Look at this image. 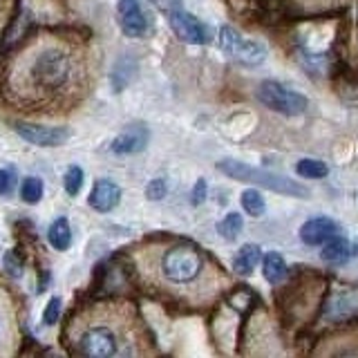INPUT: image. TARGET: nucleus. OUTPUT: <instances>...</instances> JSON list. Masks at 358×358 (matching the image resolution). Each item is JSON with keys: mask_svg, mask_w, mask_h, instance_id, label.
I'll return each mask as SVG.
<instances>
[{"mask_svg": "<svg viewBox=\"0 0 358 358\" xmlns=\"http://www.w3.org/2000/svg\"><path fill=\"white\" fill-rule=\"evenodd\" d=\"M87 54L72 38L45 34L29 41L7 65L5 96L27 112L74 106L87 87Z\"/></svg>", "mask_w": 358, "mask_h": 358, "instance_id": "obj_1", "label": "nucleus"}, {"mask_svg": "<svg viewBox=\"0 0 358 358\" xmlns=\"http://www.w3.org/2000/svg\"><path fill=\"white\" fill-rule=\"evenodd\" d=\"M137 271L150 289L186 305H208L229 280L210 257L195 244L182 240L152 242L134 253Z\"/></svg>", "mask_w": 358, "mask_h": 358, "instance_id": "obj_2", "label": "nucleus"}, {"mask_svg": "<svg viewBox=\"0 0 358 358\" xmlns=\"http://www.w3.org/2000/svg\"><path fill=\"white\" fill-rule=\"evenodd\" d=\"M70 345L92 358L143 354V334L134 309L126 302H101L81 311L70 324Z\"/></svg>", "mask_w": 358, "mask_h": 358, "instance_id": "obj_3", "label": "nucleus"}, {"mask_svg": "<svg viewBox=\"0 0 358 358\" xmlns=\"http://www.w3.org/2000/svg\"><path fill=\"white\" fill-rule=\"evenodd\" d=\"M217 168L224 175H229L233 179L268 188V190H273V193H280V195H291V197H307L309 195V190L298 182H291V179H287L282 175L262 171V168H253L249 164H242V162H235V159H222L217 164Z\"/></svg>", "mask_w": 358, "mask_h": 358, "instance_id": "obj_4", "label": "nucleus"}, {"mask_svg": "<svg viewBox=\"0 0 358 358\" xmlns=\"http://www.w3.org/2000/svg\"><path fill=\"white\" fill-rule=\"evenodd\" d=\"M257 96H260V101L266 108H271V110L280 112V115H287V117H300V115H305L307 108H309L307 96H302L300 92H296V90L285 87L278 81L260 83Z\"/></svg>", "mask_w": 358, "mask_h": 358, "instance_id": "obj_5", "label": "nucleus"}, {"mask_svg": "<svg viewBox=\"0 0 358 358\" xmlns=\"http://www.w3.org/2000/svg\"><path fill=\"white\" fill-rule=\"evenodd\" d=\"M220 48L229 59L238 61L240 65H260L266 59V50L262 43L244 38L233 27H222L220 29Z\"/></svg>", "mask_w": 358, "mask_h": 358, "instance_id": "obj_6", "label": "nucleus"}, {"mask_svg": "<svg viewBox=\"0 0 358 358\" xmlns=\"http://www.w3.org/2000/svg\"><path fill=\"white\" fill-rule=\"evenodd\" d=\"M18 137H22L27 143L41 145V148H52L61 145L70 139V130L61 126H38V123H16Z\"/></svg>", "mask_w": 358, "mask_h": 358, "instance_id": "obj_7", "label": "nucleus"}, {"mask_svg": "<svg viewBox=\"0 0 358 358\" xmlns=\"http://www.w3.org/2000/svg\"><path fill=\"white\" fill-rule=\"evenodd\" d=\"M168 20H171L173 31L184 43H190V45L206 43V27L201 25L193 14H188L184 9H175V11H171V18Z\"/></svg>", "mask_w": 358, "mask_h": 358, "instance_id": "obj_8", "label": "nucleus"}, {"mask_svg": "<svg viewBox=\"0 0 358 358\" xmlns=\"http://www.w3.org/2000/svg\"><path fill=\"white\" fill-rule=\"evenodd\" d=\"M117 16H119V25L126 36L139 38L148 29V20H145L139 0H119L117 5Z\"/></svg>", "mask_w": 358, "mask_h": 358, "instance_id": "obj_9", "label": "nucleus"}, {"mask_svg": "<svg viewBox=\"0 0 358 358\" xmlns=\"http://www.w3.org/2000/svg\"><path fill=\"white\" fill-rule=\"evenodd\" d=\"M341 233V227L329 217H313L300 227V240L309 246H318Z\"/></svg>", "mask_w": 358, "mask_h": 358, "instance_id": "obj_10", "label": "nucleus"}, {"mask_svg": "<svg viewBox=\"0 0 358 358\" xmlns=\"http://www.w3.org/2000/svg\"><path fill=\"white\" fill-rule=\"evenodd\" d=\"M119 201H121V188L115 182H110V179H99L87 197V204L99 213H108L112 208H117Z\"/></svg>", "mask_w": 358, "mask_h": 358, "instance_id": "obj_11", "label": "nucleus"}, {"mask_svg": "<svg viewBox=\"0 0 358 358\" xmlns=\"http://www.w3.org/2000/svg\"><path fill=\"white\" fill-rule=\"evenodd\" d=\"M145 143H148V132L141 126H132L128 128L126 132H121L119 137L112 141V152L117 155H134L145 148Z\"/></svg>", "mask_w": 358, "mask_h": 358, "instance_id": "obj_12", "label": "nucleus"}, {"mask_svg": "<svg viewBox=\"0 0 358 358\" xmlns=\"http://www.w3.org/2000/svg\"><path fill=\"white\" fill-rule=\"evenodd\" d=\"M350 242L343 240L341 235H334L331 240L324 242L322 246V251H320V257L324 262H329V264H343L350 260Z\"/></svg>", "mask_w": 358, "mask_h": 358, "instance_id": "obj_13", "label": "nucleus"}, {"mask_svg": "<svg viewBox=\"0 0 358 358\" xmlns=\"http://www.w3.org/2000/svg\"><path fill=\"white\" fill-rule=\"evenodd\" d=\"M262 257V251L257 244H244L238 257H235V271H238L240 275H251L255 271L257 262H260Z\"/></svg>", "mask_w": 358, "mask_h": 358, "instance_id": "obj_14", "label": "nucleus"}, {"mask_svg": "<svg viewBox=\"0 0 358 358\" xmlns=\"http://www.w3.org/2000/svg\"><path fill=\"white\" fill-rule=\"evenodd\" d=\"M262 273L266 278V282L271 285H280L282 280L287 278V262L285 257L280 253H266L264 260H262Z\"/></svg>", "mask_w": 358, "mask_h": 358, "instance_id": "obj_15", "label": "nucleus"}, {"mask_svg": "<svg viewBox=\"0 0 358 358\" xmlns=\"http://www.w3.org/2000/svg\"><path fill=\"white\" fill-rule=\"evenodd\" d=\"M48 238H50V244L54 246L56 251H67V249H70V244H72V229H70V224H67L65 217H59V220H54L50 224Z\"/></svg>", "mask_w": 358, "mask_h": 358, "instance_id": "obj_16", "label": "nucleus"}, {"mask_svg": "<svg viewBox=\"0 0 358 358\" xmlns=\"http://www.w3.org/2000/svg\"><path fill=\"white\" fill-rule=\"evenodd\" d=\"M43 193H45V186L38 177H25L20 184V197L22 201H27V204H38L43 199Z\"/></svg>", "mask_w": 358, "mask_h": 358, "instance_id": "obj_17", "label": "nucleus"}, {"mask_svg": "<svg viewBox=\"0 0 358 358\" xmlns=\"http://www.w3.org/2000/svg\"><path fill=\"white\" fill-rule=\"evenodd\" d=\"M242 227H244V220H242L240 213H229V215L217 224V231H220V235L224 240L233 242V240H238Z\"/></svg>", "mask_w": 358, "mask_h": 358, "instance_id": "obj_18", "label": "nucleus"}, {"mask_svg": "<svg viewBox=\"0 0 358 358\" xmlns=\"http://www.w3.org/2000/svg\"><path fill=\"white\" fill-rule=\"evenodd\" d=\"M240 201H242V208L249 213V215H253V217H260L262 213L266 210L264 197L257 193L255 188H246L244 193H242V197H240Z\"/></svg>", "mask_w": 358, "mask_h": 358, "instance_id": "obj_19", "label": "nucleus"}, {"mask_svg": "<svg viewBox=\"0 0 358 358\" xmlns=\"http://www.w3.org/2000/svg\"><path fill=\"white\" fill-rule=\"evenodd\" d=\"M296 171L300 177H305V179H322V177H327L329 168L324 166L320 159H302V162H298Z\"/></svg>", "mask_w": 358, "mask_h": 358, "instance_id": "obj_20", "label": "nucleus"}, {"mask_svg": "<svg viewBox=\"0 0 358 358\" xmlns=\"http://www.w3.org/2000/svg\"><path fill=\"white\" fill-rule=\"evenodd\" d=\"M63 186H65V193L67 195H78L83 188V171L78 166H70L65 171V177H63Z\"/></svg>", "mask_w": 358, "mask_h": 358, "instance_id": "obj_21", "label": "nucleus"}, {"mask_svg": "<svg viewBox=\"0 0 358 358\" xmlns=\"http://www.w3.org/2000/svg\"><path fill=\"white\" fill-rule=\"evenodd\" d=\"M11 341V311L7 300L0 294V352H3V345Z\"/></svg>", "mask_w": 358, "mask_h": 358, "instance_id": "obj_22", "label": "nucleus"}, {"mask_svg": "<svg viewBox=\"0 0 358 358\" xmlns=\"http://www.w3.org/2000/svg\"><path fill=\"white\" fill-rule=\"evenodd\" d=\"M298 5H302L309 11H316V9H329V7H338L345 3H352V0H296Z\"/></svg>", "mask_w": 358, "mask_h": 358, "instance_id": "obj_23", "label": "nucleus"}, {"mask_svg": "<svg viewBox=\"0 0 358 358\" xmlns=\"http://www.w3.org/2000/svg\"><path fill=\"white\" fill-rule=\"evenodd\" d=\"M61 298H52L50 302H48V307H45V313H43V322L48 324H54L56 320H59V316H61Z\"/></svg>", "mask_w": 358, "mask_h": 358, "instance_id": "obj_24", "label": "nucleus"}, {"mask_svg": "<svg viewBox=\"0 0 358 358\" xmlns=\"http://www.w3.org/2000/svg\"><path fill=\"white\" fill-rule=\"evenodd\" d=\"M166 190H168V186H166V179L157 177V179H152V182L148 184V188H145V195H148V199L157 201V199L166 197Z\"/></svg>", "mask_w": 358, "mask_h": 358, "instance_id": "obj_25", "label": "nucleus"}, {"mask_svg": "<svg viewBox=\"0 0 358 358\" xmlns=\"http://www.w3.org/2000/svg\"><path fill=\"white\" fill-rule=\"evenodd\" d=\"M204 195H206V182L204 179H199L193 188V204H199V201H204Z\"/></svg>", "mask_w": 358, "mask_h": 358, "instance_id": "obj_26", "label": "nucleus"}, {"mask_svg": "<svg viewBox=\"0 0 358 358\" xmlns=\"http://www.w3.org/2000/svg\"><path fill=\"white\" fill-rule=\"evenodd\" d=\"M11 188V173L0 171V195H7Z\"/></svg>", "mask_w": 358, "mask_h": 358, "instance_id": "obj_27", "label": "nucleus"}, {"mask_svg": "<svg viewBox=\"0 0 358 358\" xmlns=\"http://www.w3.org/2000/svg\"><path fill=\"white\" fill-rule=\"evenodd\" d=\"M9 16V0H0V34H3V25Z\"/></svg>", "mask_w": 358, "mask_h": 358, "instance_id": "obj_28", "label": "nucleus"}, {"mask_svg": "<svg viewBox=\"0 0 358 358\" xmlns=\"http://www.w3.org/2000/svg\"><path fill=\"white\" fill-rule=\"evenodd\" d=\"M5 264H7L11 275H20V262H14V255H11V253L5 257Z\"/></svg>", "mask_w": 358, "mask_h": 358, "instance_id": "obj_29", "label": "nucleus"}, {"mask_svg": "<svg viewBox=\"0 0 358 358\" xmlns=\"http://www.w3.org/2000/svg\"><path fill=\"white\" fill-rule=\"evenodd\" d=\"M354 253H356V255H358V244H356V246H354Z\"/></svg>", "mask_w": 358, "mask_h": 358, "instance_id": "obj_30", "label": "nucleus"}]
</instances>
